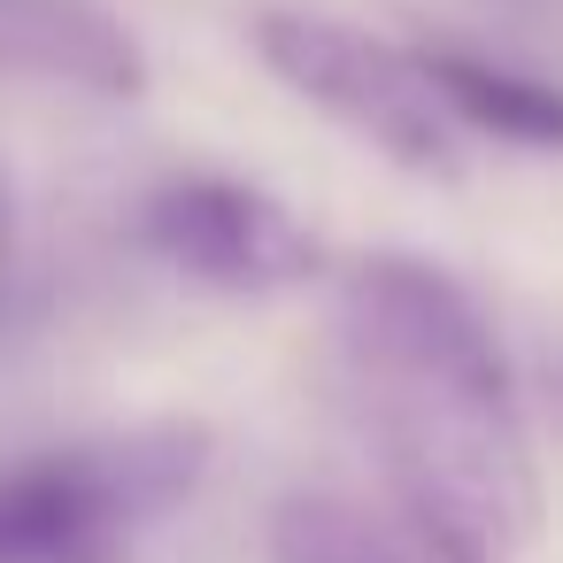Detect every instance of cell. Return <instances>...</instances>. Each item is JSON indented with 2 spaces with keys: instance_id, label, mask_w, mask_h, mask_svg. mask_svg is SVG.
I'll use <instances>...</instances> for the list:
<instances>
[{
  "instance_id": "obj_7",
  "label": "cell",
  "mask_w": 563,
  "mask_h": 563,
  "mask_svg": "<svg viewBox=\"0 0 563 563\" xmlns=\"http://www.w3.org/2000/svg\"><path fill=\"white\" fill-rule=\"evenodd\" d=\"M417 55H424V78L448 101V117H455L463 140L486 132L501 147H525V155H563V78L517 70V63L455 47V40H432Z\"/></svg>"
},
{
  "instance_id": "obj_9",
  "label": "cell",
  "mask_w": 563,
  "mask_h": 563,
  "mask_svg": "<svg viewBox=\"0 0 563 563\" xmlns=\"http://www.w3.org/2000/svg\"><path fill=\"white\" fill-rule=\"evenodd\" d=\"M548 394H555V409H563V355L548 363Z\"/></svg>"
},
{
  "instance_id": "obj_5",
  "label": "cell",
  "mask_w": 563,
  "mask_h": 563,
  "mask_svg": "<svg viewBox=\"0 0 563 563\" xmlns=\"http://www.w3.org/2000/svg\"><path fill=\"white\" fill-rule=\"evenodd\" d=\"M0 78L63 86L86 101H147L155 70L109 0H0Z\"/></svg>"
},
{
  "instance_id": "obj_3",
  "label": "cell",
  "mask_w": 563,
  "mask_h": 563,
  "mask_svg": "<svg viewBox=\"0 0 563 563\" xmlns=\"http://www.w3.org/2000/svg\"><path fill=\"white\" fill-rule=\"evenodd\" d=\"M247 47L294 101H309L324 124H340L394 170H409V178L463 170V132H455L448 101L432 93L417 47H394L332 9H294V0H263L247 16Z\"/></svg>"
},
{
  "instance_id": "obj_6",
  "label": "cell",
  "mask_w": 563,
  "mask_h": 563,
  "mask_svg": "<svg viewBox=\"0 0 563 563\" xmlns=\"http://www.w3.org/2000/svg\"><path fill=\"white\" fill-rule=\"evenodd\" d=\"M271 563H494L417 525L394 501L355 494H286L271 517Z\"/></svg>"
},
{
  "instance_id": "obj_8",
  "label": "cell",
  "mask_w": 563,
  "mask_h": 563,
  "mask_svg": "<svg viewBox=\"0 0 563 563\" xmlns=\"http://www.w3.org/2000/svg\"><path fill=\"white\" fill-rule=\"evenodd\" d=\"M9 240H16V194H9V170H0V278H9Z\"/></svg>"
},
{
  "instance_id": "obj_2",
  "label": "cell",
  "mask_w": 563,
  "mask_h": 563,
  "mask_svg": "<svg viewBox=\"0 0 563 563\" xmlns=\"http://www.w3.org/2000/svg\"><path fill=\"white\" fill-rule=\"evenodd\" d=\"M217 463L209 424H109L0 463V563H132Z\"/></svg>"
},
{
  "instance_id": "obj_1",
  "label": "cell",
  "mask_w": 563,
  "mask_h": 563,
  "mask_svg": "<svg viewBox=\"0 0 563 563\" xmlns=\"http://www.w3.org/2000/svg\"><path fill=\"white\" fill-rule=\"evenodd\" d=\"M340 371L394 509L471 555L540 540L548 494L525 394L486 301L432 255H363L340 294Z\"/></svg>"
},
{
  "instance_id": "obj_4",
  "label": "cell",
  "mask_w": 563,
  "mask_h": 563,
  "mask_svg": "<svg viewBox=\"0 0 563 563\" xmlns=\"http://www.w3.org/2000/svg\"><path fill=\"white\" fill-rule=\"evenodd\" d=\"M132 232L140 247L209 286V294H247V301H271V294H294L309 278H324V240L301 209H286L278 194L247 186V178H224V170H170L140 194L132 209Z\"/></svg>"
}]
</instances>
